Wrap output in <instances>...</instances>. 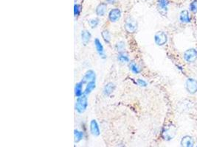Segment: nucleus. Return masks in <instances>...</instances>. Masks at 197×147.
<instances>
[{
    "label": "nucleus",
    "mask_w": 197,
    "mask_h": 147,
    "mask_svg": "<svg viewBox=\"0 0 197 147\" xmlns=\"http://www.w3.org/2000/svg\"><path fill=\"white\" fill-rule=\"evenodd\" d=\"M193 144L194 141L192 137L186 135V136L183 137V138H182V141H181V146H182L192 147L193 146Z\"/></svg>",
    "instance_id": "nucleus-10"
},
{
    "label": "nucleus",
    "mask_w": 197,
    "mask_h": 147,
    "mask_svg": "<svg viewBox=\"0 0 197 147\" xmlns=\"http://www.w3.org/2000/svg\"><path fill=\"white\" fill-rule=\"evenodd\" d=\"M154 41L156 45L163 46L164 44H166L167 41H168V37H167L165 32H162V31H159V32H156V35H155Z\"/></svg>",
    "instance_id": "nucleus-6"
},
{
    "label": "nucleus",
    "mask_w": 197,
    "mask_h": 147,
    "mask_svg": "<svg viewBox=\"0 0 197 147\" xmlns=\"http://www.w3.org/2000/svg\"><path fill=\"white\" fill-rule=\"evenodd\" d=\"M74 132H74L75 142L78 143V142H79V141H81L82 138H83V132H80V131L77 130V129H75V130Z\"/></svg>",
    "instance_id": "nucleus-21"
},
{
    "label": "nucleus",
    "mask_w": 197,
    "mask_h": 147,
    "mask_svg": "<svg viewBox=\"0 0 197 147\" xmlns=\"http://www.w3.org/2000/svg\"><path fill=\"white\" fill-rule=\"evenodd\" d=\"M87 105H88V102H87V97L86 95L80 96L78 97L77 102H76L75 109L79 113H82L86 110L87 108Z\"/></svg>",
    "instance_id": "nucleus-2"
},
{
    "label": "nucleus",
    "mask_w": 197,
    "mask_h": 147,
    "mask_svg": "<svg viewBox=\"0 0 197 147\" xmlns=\"http://www.w3.org/2000/svg\"><path fill=\"white\" fill-rule=\"evenodd\" d=\"M106 11H107L106 4L100 3V5H97V8H96V14L99 16H103L106 14Z\"/></svg>",
    "instance_id": "nucleus-13"
},
{
    "label": "nucleus",
    "mask_w": 197,
    "mask_h": 147,
    "mask_svg": "<svg viewBox=\"0 0 197 147\" xmlns=\"http://www.w3.org/2000/svg\"><path fill=\"white\" fill-rule=\"evenodd\" d=\"M176 133V128L174 125L169 124L164 128L162 131V138L165 141H171L175 137Z\"/></svg>",
    "instance_id": "nucleus-1"
},
{
    "label": "nucleus",
    "mask_w": 197,
    "mask_h": 147,
    "mask_svg": "<svg viewBox=\"0 0 197 147\" xmlns=\"http://www.w3.org/2000/svg\"><path fill=\"white\" fill-rule=\"evenodd\" d=\"M117 59H118V60L121 63L129 62V55H128V54L126 53V52H120V53L118 55Z\"/></svg>",
    "instance_id": "nucleus-19"
},
{
    "label": "nucleus",
    "mask_w": 197,
    "mask_h": 147,
    "mask_svg": "<svg viewBox=\"0 0 197 147\" xmlns=\"http://www.w3.org/2000/svg\"><path fill=\"white\" fill-rule=\"evenodd\" d=\"M137 84L139 85V86H143V87H146V85H147V83H146V81L140 79H137Z\"/></svg>",
    "instance_id": "nucleus-27"
},
{
    "label": "nucleus",
    "mask_w": 197,
    "mask_h": 147,
    "mask_svg": "<svg viewBox=\"0 0 197 147\" xmlns=\"http://www.w3.org/2000/svg\"><path fill=\"white\" fill-rule=\"evenodd\" d=\"M92 80H95V74L94 71L92 70H90V71H87L85 74V75L83 76V79H82L81 82L82 84H85L88 83L89 82Z\"/></svg>",
    "instance_id": "nucleus-9"
},
{
    "label": "nucleus",
    "mask_w": 197,
    "mask_h": 147,
    "mask_svg": "<svg viewBox=\"0 0 197 147\" xmlns=\"http://www.w3.org/2000/svg\"><path fill=\"white\" fill-rule=\"evenodd\" d=\"M138 24L137 21L132 18H128L125 23V29L129 33H134L137 30Z\"/></svg>",
    "instance_id": "nucleus-3"
},
{
    "label": "nucleus",
    "mask_w": 197,
    "mask_h": 147,
    "mask_svg": "<svg viewBox=\"0 0 197 147\" xmlns=\"http://www.w3.org/2000/svg\"><path fill=\"white\" fill-rule=\"evenodd\" d=\"M80 11H81V6L79 5H75V6H74L75 16H78V15H79Z\"/></svg>",
    "instance_id": "nucleus-25"
},
{
    "label": "nucleus",
    "mask_w": 197,
    "mask_h": 147,
    "mask_svg": "<svg viewBox=\"0 0 197 147\" xmlns=\"http://www.w3.org/2000/svg\"><path fill=\"white\" fill-rule=\"evenodd\" d=\"M102 37H103V40L105 41V42H106L107 44H109L111 41V35L109 33V32L108 30H103L101 33Z\"/></svg>",
    "instance_id": "nucleus-22"
},
{
    "label": "nucleus",
    "mask_w": 197,
    "mask_h": 147,
    "mask_svg": "<svg viewBox=\"0 0 197 147\" xmlns=\"http://www.w3.org/2000/svg\"><path fill=\"white\" fill-rule=\"evenodd\" d=\"M81 41L84 45H87L89 43V41H90V38H91V34L89 32L88 30H83L81 32Z\"/></svg>",
    "instance_id": "nucleus-15"
},
{
    "label": "nucleus",
    "mask_w": 197,
    "mask_h": 147,
    "mask_svg": "<svg viewBox=\"0 0 197 147\" xmlns=\"http://www.w3.org/2000/svg\"><path fill=\"white\" fill-rule=\"evenodd\" d=\"M89 24H90V26L92 27V28H95L98 25L99 21L97 18H95V19H91L89 21Z\"/></svg>",
    "instance_id": "nucleus-24"
},
{
    "label": "nucleus",
    "mask_w": 197,
    "mask_h": 147,
    "mask_svg": "<svg viewBox=\"0 0 197 147\" xmlns=\"http://www.w3.org/2000/svg\"><path fill=\"white\" fill-rule=\"evenodd\" d=\"M129 68L134 74H139L141 71V68L135 62H131L129 65Z\"/></svg>",
    "instance_id": "nucleus-18"
},
{
    "label": "nucleus",
    "mask_w": 197,
    "mask_h": 147,
    "mask_svg": "<svg viewBox=\"0 0 197 147\" xmlns=\"http://www.w3.org/2000/svg\"><path fill=\"white\" fill-rule=\"evenodd\" d=\"M82 87H83V84H82L81 82L76 84L75 88V96L77 97L80 96L83 94V92H82Z\"/></svg>",
    "instance_id": "nucleus-20"
},
{
    "label": "nucleus",
    "mask_w": 197,
    "mask_h": 147,
    "mask_svg": "<svg viewBox=\"0 0 197 147\" xmlns=\"http://www.w3.org/2000/svg\"><path fill=\"white\" fill-rule=\"evenodd\" d=\"M106 2L109 4H114L115 2V0H106Z\"/></svg>",
    "instance_id": "nucleus-28"
},
{
    "label": "nucleus",
    "mask_w": 197,
    "mask_h": 147,
    "mask_svg": "<svg viewBox=\"0 0 197 147\" xmlns=\"http://www.w3.org/2000/svg\"><path fill=\"white\" fill-rule=\"evenodd\" d=\"M190 8H191V11L193 13H196L197 12V2H193L190 5Z\"/></svg>",
    "instance_id": "nucleus-26"
},
{
    "label": "nucleus",
    "mask_w": 197,
    "mask_h": 147,
    "mask_svg": "<svg viewBox=\"0 0 197 147\" xmlns=\"http://www.w3.org/2000/svg\"><path fill=\"white\" fill-rule=\"evenodd\" d=\"M95 45L96 50L98 52L99 55L103 58H106V55L104 54V50H103V46L98 38H95Z\"/></svg>",
    "instance_id": "nucleus-12"
},
{
    "label": "nucleus",
    "mask_w": 197,
    "mask_h": 147,
    "mask_svg": "<svg viewBox=\"0 0 197 147\" xmlns=\"http://www.w3.org/2000/svg\"><path fill=\"white\" fill-rule=\"evenodd\" d=\"M184 59L188 63H194L197 59V51L195 49H190L184 53Z\"/></svg>",
    "instance_id": "nucleus-4"
},
{
    "label": "nucleus",
    "mask_w": 197,
    "mask_h": 147,
    "mask_svg": "<svg viewBox=\"0 0 197 147\" xmlns=\"http://www.w3.org/2000/svg\"><path fill=\"white\" fill-rule=\"evenodd\" d=\"M168 4V0H158V11L162 15H167Z\"/></svg>",
    "instance_id": "nucleus-7"
},
{
    "label": "nucleus",
    "mask_w": 197,
    "mask_h": 147,
    "mask_svg": "<svg viewBox=\"0 0 197 147\" xmlns=\"http://www.w3.org/2000/svg\"><path fill=\"white\" fill-rule=\"evenodd\" d=\"M115 88V84L112 83V82H109V83L105 85L104 88H103V94L105 96H109L114 91Z\"/></svg>",
    "instance_id": "nucleus-14"
},
{
    "label": "nucleus",
    "mask_w": 197,
    "mask_h": 147,
    "mask_svg": "<svg viewBox=\"0 0 197 147\" xmlns=\"http://www.w3.org/2000/svg\"><path fill=\"white\" fill-rule=\"evenodd\" d=\"M95 88V80L90 81V82H89L88 83H87L85 91H84V94H85V95L90 94Z\"/></svg>",
    "instance_id": "nucleus-17"
},
{
    "label": "nucleus",
    "mask_w": 197,
    "mask_h": 147,
    "mask_svg": "<svg viewBox=\"0 0 197 147\" xmlns=\"http://www.w3.org/2000/svg\"><path fill=\"white\" fill-rule=\"evenodd\" d=\"M90 132L94 136H98L100 135V129L95 120H92L90 122Z\"/></svg>",
    "instance_id": "nucleus-11"
},
{
    "label": "nucleus",
    "mask_w": 197,
    "mask_h": 147,
    "mask_svg": "<svg viewBox=\"0 0 197 147\" xmlns=\"http://www.w3.org/2000/svg\"><path fill=\"white\" fill-rule=\"evenodd\" d=\"M185 87L186 90L189 94H194L197 91V82L194 79L189 78L187 79L186 83H185Z\"/></svg>",
    "instance_id": "nucleus-5"
},
{
    "label": "nucleus",
    "mask_w": 197,
    "mask_h": 147,
    "mask_svg": "<svg viewBox=\"0 0 197 147\" xmlns=\"http://www.w3.org/2000/svg\"><path fill=\"white\" fill-rule=\"evenodd\" d=\"M179 19H180L181 22L185 23V24L191 22V18H190L189 13H188V11H182L180 13V15H179Z\"/></svg>",
    "instance_id": "nucleus-16"
},
{
    "label": "nucleus",
    "mask_w": 197,
    "mask_h": 147,
    "mask_svg": "<svg viewBox=\"0 0 197 147\" xmlns=\"http://www.w3.org/2000/svg\"><path fill=\"white\" fill-rule=\"evenodd\" d=\"M124 49H125V44L124 42H123V41H120V42H118L117 44H116V49H117V51H119V52H121V51L124 50Z\"/></svg>",
    "instance_id": "nucleus-23"
},
{
    "label": "nucleus",
    "mask_w": 197,
    "mask_h": 147,
    "mask_svg": "<svg viewBox=\"0 0 197 147\" xmlns=\"http://www.w3.org/2000/svg\"><path fill=\"white\" fill-rule=\"evenodd\" d=\"M120 16H121V12L120 10L118 8H115L109 12V19L112 22H116L120 19Z\"/></svg>",
    "instance_id": "nucleus-8"
}]
</instances>
